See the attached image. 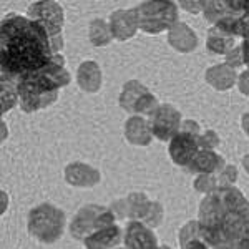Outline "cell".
Here are the masks:
<instances>
[{"label": "cell", "mask_w": 249, "mask_h": 249, "mask_svg": "<svg viewBox=\"0 0 249 249\" xmlns=\"http://www.w3.org/2000/svg\"><path fill=\"white\" fill-rule=\"evenodd\" d=\"M122 230L116 224L103 228V230L93 232L83 241L87 249H113L122 243Z\"/></svg>", "instance_id": "5bb4252c"}, {"label": "cell", "mask_w": 249, "mask_h": 249, "mask_svg": "<svg viewBox=\"0 0 249 249\" xmlns=\"http://www.w3.org/2000/svg\"><path fill=\"white\" fill-rule=\"evenodd\" d=\"M211 249H249V239H241V241H236V243H230V244H221V246H216Z\"/></svg>", "instance_id": "f1b7e54d"}, {"label": "cell", "mask_w": 249, "mask_h": 249, "mask_svg": "<svg viewBox=\"0 0 249 249\" xmlns=\"http://www.w3.org/2000/svg\"><path fill=\"white\" fill-rule=\"evenodd\" d=\"M219 178H216L218 181V188L219 186H231V183H234V179L238 178V171H236L234 166H226L223 171L218 173Z\"/></svg>", "instance_id": "484cf974"}, {"label": "cell", "mask_w": 249, "mask_h": 249, "mask_svg": "<svg viewBox=\"0 0 249 249\" xmlns=\"http://www.w3.org/2000/svg\"><path fill=\"white\" fill-rule=\"evenodd\" d=\"M29 18L38 22L52 38L62 37L63 10L57 2H34L29 7Z\"/></svg>", "instance_id": "ba28073f"}, {"label": "cell", "mask_w": 249, "mask_h": 249, "mask_svg": "<svg viewBox=\"0 0 249 249\" xmlns=\"http://www.w3.org/2000/svg\"><path fill=\"white\" fill-rule=\"evenodd\" d=\"M138 29L148 34L170 30L178 23V10L173 2H144L133 9Z\"/></svg>", "instance_id": "5b68a950"}, {"label": "cell", "mask_w": 249, "mask_h": 249, "mask_svg": "<svg viewBox=\"0 0 249 249\" xmlns=\"http://www.w3.org/2000/svg\"><path fill=\"white\" fill-rule=\"evenodd\" d=\"M65 179L71 186L90 188L100 181V173L85 163H71L65 168Z\"/></svg>", "instance_id": "4fadbf2b"}, {"label": "cell", "mask_w": 249, "mask_h": 249, "mask_svg": "<svg viewBox=\"0 0 249 249\" xmlns=\"http://www.w3.org/2000/svg\"><path fill=\"white\" fill-rule=\"evenodd\" d=\"M241 48H243V62H244V65H248L249 68V38H244Z\"/></svg>", "instance_id": "d6a6232c"}, {"label": "cell", "mask_w": 249, "mask_h": 249, "mask_svg": "<svg viewBox=\"0 0 249 249\" xmlns=\"http://www.w3.org/2000/svg\"><path fill=\"white\" fill-rule=\"evenodd\" d=\"M57 55L52 50L50 35L38 22L22 15H10L2 20V73L22 78L50 65Z\"/></svg>", "instance_id": "6da1fadb"}, {"label": "cell", "mask_w": 249, "mask_h": 249, "mask_svg": "<svg viewBox=\"0 0 249 249\" xmlns=\"http://www.w3.org/2000/svg\"><path fill=\"white\" fill-rule=\"evenodd\" d=\"M70 80L71 77L65 68V58L58 53L50 65L18 80L20 108L32 113L52 105L58 96V88L68 85Z\"/></svg>", "instance_id": "3957f363"}, {"label": "cell", "mask_w": 249, "mask_h": 249, "mask_svg": "<svg viewBox=\"0 0 249 249\" xmlns=\"http://www.w3.org/2000/svg\"><path fill=\"white\" fill-rule=\"evenodd\" d=\"M203 3L204 2H181V7L188 9V12H191V14H195V12L203 10Z\"/></svg>", "instance_id": "1f68e13d"}, {"label": "cell", "mask_w": 249, "mask_h": 249, "mask_svg": "<svg viewBox=\"0 0 249 249\" xmlns=\"http://www.w3.org/2000/svg\"><path fill=\"white\" fill-rule=\"evenodd\" d=\"M199 238L211 248L249 239V201L234 186H219L199 204Z\"/></svg>", "instance_id": "7a4b0ae2"}, {"label": "cell", "mask_w": 249, "mask_h": 249, "mask_svg": "<svg viewBox=\"0 0 249 249\" xmlns=\"http://www.w3.org/2000/svg\"><path fill=\"white\" fill-rule=\"evenodd\" d=\"M111 38H113V35H111L110 25L107 22L96 18L90 23V40L93 45L96 47L108 45L111 42Z\"/></svg>", "instance_id": "603a6c76"}, {"label": "cell", "mask_w": 249, "mask_h": 249, "mask_svg": "<svg viewBox=\"0 0 249 249\" xmlns=\"http://www.w3.org/2000/svg\"><path fill=\"white\" fill-rule=\"evenodd\" d=\"M238 85H239L241 93L249 95V70L243 71V73L239 75V82H238Z\"/></svg>", "instance_id": "f546056e"}, {"label": "cell", "mask_w": 249, "mask_h": 249, "mask_svg": "<svg viewBox=\"0 0 249 249\" xmlns=\"http://www.w3.org/2000/svg\"><path fill=\"white\" fill-rule=\"evenodd\" d=\"M181 131H186V133H193V135H199V126L195 122H183L181 126H179Z\"/></svg>", "instance_id": "4dcf8cb0"}, {"label": "cell", "mask_w": 249, "mask_h": 249, "mask_svg": "<svg viewBox=\"0 0 249 249\" xmlns=\"http://www.w3.org/2000/svg\"><path fill=\"white\" fill-rule=\"evenodd\" d=\"M198 136L199 135H193L186 133V131L179 130L173 138L170 140V156L173 160V163L178 164L181 168H188L193 163V160L196 158V155L199 153V143H198Z\"/></svg>", "instance_id": "30bf717a"}, {"label": "cell", "mask_w": 249, "mask_h": 249, "mask_svg": "<svg viewBox=\"0 0 249 249\" xmlns=\"http://www.w3.org/2000/svg\"><path fill=\"white\" fill-rule=\"evenodd\" d=\"M128 208H126V214H130L131 218L138 221L142 218L144 221V218L148 216V213L151 210V204L148 201L146 195H130V198L126 199Z\"/></svg>", "instance_id": "7402d4cb"}, {"label": "cell", "mask_w": 249, "mask_h": 249, "mask_svg": "<svg viewBox=\"0 0 249 249\" xmlns=\"http://www.w3.org/2000/svg\"><path fill=\"white\" fill-rule=\"evenodd\" d=\"M18 80L14 75L2 73V113L15 105L18 98Z\"/></svg>", "instance_id": "44dd1931"}, {"label": "cell", "mask_w": 249, "mask_h": 249, "mask_svg": "<svg viewBox=\"0 0 249 249\" xmlns=\"http://www.w3.org/2000/svg\"><path fill=\"white\" fill-rule=\"evenodd\" d=\"M120 105L123 110L131 111V113L151 115L158 108V102L146 87H143L136 80H131L124 83L123 91L120 95Z\"/></svg>", "instance_id": "52a82bcc"}, {"label": "cell", "mask_w": 249, "mask_h": 249, "mask_svg": "<svg viewBox=\"0 0 249 249\" xmlns=\"http://www.w3.org/2000/svg\"><path fill=\"white\" fill-rule=\"evenodd\" d=\"M226 65L228 67H231V68H238L241 65H244V62H243V48L238 47V48H232V50L228 53V57H226Z\"/></svg>", "instance_id": "83f0119b"}, {"label": "cell", "mask_w": 249, "mask_h": 249, "mask_svg": "<svg viewBox=\"0 0 249 249\" xmlns=\"http://www.w3.org/2000/svg\"><path fill=\"white\" fill-rule=\"evenodd\" d=\"M77 80L82 90L95 93V91L100 90V85H102V71H100L95 62H83L78 68Z\"/></svg>", "instance_id": "ac0fdd59"}, {"label": "cell", "mask_w": 249, "mask_h": 249, "mask_svg": "<svg viewBox=\"0 0 249 249\" xmlns=\"http://www.w3.org/2000/svg\"><path fill=\"white\" fill-rule=\"evenodd\" d=\"M226 168L224 160L213 153V150H199L193 163L188 166V171L199 173V175H214V173H221Z\"/></svg>", "instance_id": "9a60e30c"}, {"label": "cell", "mask_w": 249, "mask_h": 249, "mask_svg": "<svg viewBox=\"0 0 249 249\" xmlns=\"http://www.w3.org/2000/svg\"><path fill=\"white\" fill-rule=\"evenodd\" d=\"M65 214L53 204L43 203L29 214V232L42 243H55L63 234Z\"/></svg>", "instance_id": "277c9868"}, {"label": "cell", "mask_w": 249, "mask_h": 249, "mask_svg": "<svg viewBox=\"0 0 249 249\" xmlns=\"http://www.w3.org/2000/svg\"><path fill=\"white\" fill-rule=\"evenodd\" d=\"M206 80H208V83H211V85L216 88V90H228V88L234 85V82H236L234 68L228 67L226 63L216 65L206 71Z\"/></svg>", "instance_id": "d6986e66"}, {"label": "cell", "mask_w": 249, "mask_h": 249, "mask_svg": "<svg viewBox=\"0 0 249 249\" xmlns=\"http://www.w3.org/2000/svg\"><path fill=\"white\" fill-rule=\"evenodd\" d=\"M161 218H163V210L160 203H153L151 204V210L148 213V216L144 218V223L148 226H160L161 224Z\"/></svg>", "instance_id": "4316f807"}, {"label": "cell", "mask_w": 249, "mask_h": 249, "mask_svg": "<svg viewBox=\"0 0 249 249\" xmlns=\"http://www.w3.org/2000/svg\"><path fill=\"white\" fill-rule=\"evenodd\" d=\"M124 246L126 249H160L158 239L153 231L142 221L131 219L124 230Z\"/></svg>", "instance_id": "8fae6325"}, {"label": "cell", "mask_w": 249, "mask_h": 249, "mask_svg": "<svg viewBox=\"0 0 249 249\" xmlns=\"http://www.w3.org/2000/svg\"><path fill=\"white\" fill-rule=\"evenodd\" d=\"M124 135H126L128 142L133 144H148L153 136L150 130V123L143 120V116H131L124 124Z\"/></svg>", "instance_id": "e0dca14e"}, {"label": "cell", "mask_w": 249, "mask_h": 249, "mask_svg": "<svg viewBox=\"0 0 249 249\" xmlns=\"http://www.w3.org/2000/svg\"><path fill=\"white\" fill-rule=\"evenodd\" d=\"M150 130L158 140L168 142L179 131L181 126V113L170 105H158L150 115Z\"/></svg>", "instance_id": "9c48e42d"}, {"label": "cell", "mask_w": 249, "mask_h": 249, "mask_svg": "<svg viewBox=\"0 0 249 249\" xmlns=\"http://www.w3.org/2000/svg\"><path fill=\"white\" fill-rule=\"evenodd\" d=\"M138 29L133 10H116L110 17V30L113 38L118 40H128L135 35Z\"/></svg>", "instance_id": "7c38bea8"}, {"label": "cell", "mask_w": 249, "mask_h": 249, "mask_svg": "<svg viewBox=\"0 0 249 249\" xmlns=\"http://www.w3.org/2000/svg\"><path fill=\"white\" fill-rule=\"evenodd\" d=\"M243 166H244V170H246L249 173V155L244 156V160H243Z\"/></svg>", "instance_id": "e575fe53"}, {"label": "cell", "mask_w": 249, "mask_h": 249, "mask_svg": "<svg viewBox=\"0 0 249 249\" xmlns=\"http://www.w3.org/2000/svg\"><path fill=\"white\" fill-rule=\"evenodd\" d=\"M208 48L213 52V53H230V52L234 48V37L224 34L223 30H219L218 27H213V29L208 32V42H206Z\"/></svg>", "instance_id": "ffe728a7"}, {"label": "cell", "mask_w": 249, "mask_h": 249, "mask_svg": "<svg viewBox=\"0 0 249 249\" xmlns=\"http://www.w3.org/2000/svg\"><path fill=\"white\" fill-rule=\"evenodd\" d=\"M243 128H244V131H246L248 136H249V113H246L243 116Z\"/></svg>", "instance_id": "836d02e7"}, {"label": "cell", "mask_w": 249, "mask_h": 249, "mask_svg": "<svg viewBox=\"0 0 249 249\" xmlns=\"http://www.w3.org/2000/svg\"><path fill=\"white\" fill-rule=\"evenodd\" d=\"M198 143H199V148H201V150H213V148L218 146L219 140L214 131L208 130V131H204L203 135L198 136Z\"/></svg>", "instance_id": "d4e9b609"}, {"label": "cell", "mask_w": 249, "mask_h": 249, "mask_svg": "<svg viewBox=\"0 0 249 249\" xmlns=\"http://www.w3.org/2000/svg\"><path fill=\"white\" fill-rule=\"evenodd\" d=\"M195 188L199 191H204L208 195V193H211L213 190L218 188V181H216V178L213 175H201L198 179H196Z\"/></svg>", "instance_id": "cb8c5ba5"}, {"label": "cell", "mask_w": 249, "mask_h": 249, "mask_svg": "<svg viewBox=\"0 0 249 249\" xmlns=\"http://www.w3.org/2000/svg\"><path fill=\"white\" fill-rule=\"evenodd\" d=\"M110 224H115L113 211L102 206H96V204H88V206H83L73 216V221L70 224V231L75 239L85 241L90 234L110 226Z\"/></svg>", "instance_id": "8992f818"}, {"label": "cell", "mask_w": 249, "mask_h": 249, "mask_svg": "<svg viewBox=\"0 0 249 249\" xmlns=\"http://www.w3.org/2000/svg\"><path fill=\"white\" fill-rule=\"evenodd\" d=\"M160 249H170V248H168V246H163V248H160Z\"/></svg>", "instance_id": "d590c367"}, {"label": "cell", "mask_w": 249, "mask_h": 249, "mask_svg": "<svg viewBox=\"0 0 249 249\" xmlns=\"http://www.w3.org/2000/svg\"><path fill=\"white\" fill-rule=\"evenodd\" d=\"M168 42L178 52H191L193 48L198 45V38H196L195 32H193L186 23H175L170 29V37Z\"/></svg>", "instance_id": "2e32d148"}]
</instances>
